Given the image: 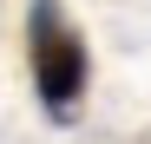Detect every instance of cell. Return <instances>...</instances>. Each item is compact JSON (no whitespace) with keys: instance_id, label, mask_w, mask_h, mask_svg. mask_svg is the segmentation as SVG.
Returning a JSON list of instances; mask_svg holds the SVG:
<instances>
[{"instance_id":"cell-1","label":"cell","mask_w":151,"mask_h":144,"mask_svg":"<svg viewBox=\"0 0 151 144\" xmlns=\"http://www.w3.org/2000/svg\"><path fill=\"white\" fill-rule=\"evenodd\" d=\"M27 66H33L40 111L53 118V125H72L79 105H86L92 59H86V39H79V26L66 20L59 0H33V7H27Z\"/></svg>"}]
</instances>
